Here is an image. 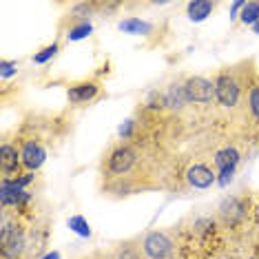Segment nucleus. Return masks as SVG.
I'll return each instance as SVG.
<instances>
[{
  "label": "nucleus",
  "instance_id": "nucleus-1",
  "mask_svg": "<svg viewBox=\"0 0 259 259\" xmlns=\"http://www.w3.org/2000/svg\"><path fill=\"white\" fill-rule=\"evenodd\" d=\"M149 178V166L142 151L131 142H117L102 155L100 180H102L104 195L120 199L142 193L153 186Z\"/></svg>",
  "mask_w": 259,
  "mask_h": 259
},
{
  "label": "nucleus",
  "instance_id": "nucleus-2",
  "mask_svg": "<svg viewBox=\"0 0 259 259\" xmlns=\"http://www.w3.org/2000/svg\"><path fill=\"white\" fill-rule=\"evenodd\" d=\"M257 75L259 73L255 71V62L252 60L233 64V67H224L213 80L215 104L228 115L244 113L246 96H248V89Z\"/></svg>",
  "mask_w": 259,
  "mask_h": 259
},
{
  "label": "nucleus",
  "instance_id": "nucleus-3",
  "mask_svg": "<svg viewBox=\"0 0 259 259\" xmlns=\"http://www.w3.org/2000/svg\"><path fill=\"white\" fill-rule=\"evenodd\" d=\"M0 257L3 259H36V252L31 248V235L22 222L3 213L0 224Z\"/></svg>",
  "mask_w": 259,
  "mask_h": 259
},
{
  "label": "nucleus",
  "instance_id": "nucleus-4",
  "mask_svg": "<svg viewBox=\"0 0 259 259\" xmlns=\"http://www.w3.org/2000/svg\"><path fill=\"white\" fill-rule=\"evenodd\" d=\"M138 248L144 259H173L175 241L164 231H149L138 239Z\"/></svg>",
  "mask_w": 259,
  "mask_h": 259
},
{
  "label": "nucleus",
  "instance_id": "nucleus-5",
  "mask_svg": "<svg viewBox=\"0 0 259 259\" xmlns=\"http://www.w3.org/2000/svg\"><path fill=\"white\" fill-rule=\"evenodd\" d=\"M188 104H210L215 102V82L202 75H191L182 82Z\"/></svg>",
  "mask_w": 259,
  "mask_h": 259
},
{
  "label": "nucleus",
  "instance_id": "nucleus-6",
  "mask_svg": "<svg viewBox=\"0 0 259 259\" xmlns=\"http://www.w3.org/2000/svg\"><path fill=\"white\" fill-rule=\"evenodd\" d=\"M102 96V84L98 80H80L67 87V100L73 107H84Z\"/></svg>",
  "mask_w": 259,
  "mask_h": 259
},
{
  "label": "nucleus",
  "instance_id": "nucleus-7",
  "mask_svg": "<svg viewBox=\"0 0 259 259\" xmlns=\"http://www.w3.org/2000/svg\"><path fill=\"white\" fill-rule=\"evenodd\" d=\"M47 160V149L38 138H25L20 142V162L27 173H33L45 164Z\"/></svg>",
  "mask_w": 259,
  "mask_h": 259
},
{
  "label": "nucleus",
  "instance_id": "nucleus-8",
  "mask_svg": "<svg viewBox=\"0 0 259 259\" xmlns=\"http://www.w3.org/2000/svg\"><path fill=\"white\" fill-rule=\"evenodd\" d=\"M239 151L237 149H233V146H226V149H222V151H217L215 153V168L220 170V178H217V182H220V186H226L228 182L233 180V175H235V168H237V164H239Z\"/></svg>",
  "mask_w": 259,
  "mask_h": 259
},
{
  "label": "nucleus",
  "instance_id": "nucleus-9",
  "mask_svg": "<svg viewBox=\"0 0 259 259\" xmlns=\"http://www.w3.org/2000/svg\"><path fill=\"white\" fill-rule=\"evenodd\" d=\"M22 168L20 162V149L11 142H3L0 146V173L5 180L18 178V170Z\"/></svg>",
  "mask_w": 259,
  "mask_h": 259
},
{
  "label": "nucleus",
  "instance_id": "nucleus-10",
  "mask_svg": "<svg viewBox=\"0 0 259 259\" xmlns=\"http://www.w3.org/2000/svg\"><path fill=\"white\" fill-rule=\"evenodd\" d=\"M184 178H186V184L191 188L206 191V188H210L215 184L217 175H215V170L210 166H206V164H193V166H188Z\"/></svg>",
  "mask_w": 259,
  "mask_h": 259
},
{
  "label": "nucleus",
  "instance_id": "nucleus-11",
  "mask_svg": "<svg viewBox=\"0 0 259 259\" xmlns=\"http://www.w3.org/2000/svg\"><path fill=\"white\" fill-rule=\"evenodd\" d=\"M246 122H248L250 133L259 138V75L252 80L248 96H246V109H244Z\"/></svg>",
  "mask_w": 259,
  "mask_h": 259
},
{
  "label": "nucleus",
  "instance_id": "nucleus-12",
  "mask_svg": "<svg viewBox=\"0 0 259 259\" xmlns=\"http://www.w3.org/2000/svg\"><path fill=\"white\" fill-rule=\"evenodd\" d=\"M244 210H246L244 204H241L237 197H226L220 204V208H217V215H220V220L226 224V226H235L237 222L244 220Z\"/></svg>",
  "mask_w": 259,
  "mask_h": 259
},
{
  "label": "nucleus",
  "instance_id": "nucleus-13",
  "mask_svg": "<svg viewBox=\"0 0 259 259\" xmlns=\"http://www.w3.org/2000/svg\"><path fill=\"white\" fill-rule=\"evenodd\" d=\"M215 7H217V5L208 3V0H193V3L186 5V16L193 22H202V20H206L210 14H213Z\"/></svg>",
  "mask_w": 259,
  "mask_h": 259
},
{
  "label": "nucleus",
  "instance_id": "nucleus-14",
  "mask_svg": "<svg viewBox=\"0 0 259 259\" xmlns=\"http://www.w3.org/2000/svg\"><path fill=\"white\" fill-rule=\"evenodd\" d=\"M117 27H120V31L131 33V36H149V33L153 31V25H151V22L138 18V16H131V18L120 20V25H117Z\"/></svg>",
  "mask_w": 259,
  "mask_h": 259
},
{
  "label": "nucleus",
  "instance_id": "nucleus-15",
  "mask_svg": "<svg viewBox=\"0 0 259 259\" xmlns=\"http://www.w3.org/2000/svg\"><path fill=\"white\" fill-rule=\"evenodd\" d=\"M93 31V25L91 20H69V27H67V40L69 42H78V40H84L89 38Z\"/></svg>",
  "mask_w": 259,
  "mask_h": 259
},
{
  "label": "nucleus",
  "instance_id": "nucleus-16",
  "mask_svg": "<svg viewBox=\"0 0 259 259\" xmlns=\"http://www.w3.org/2000/svg\"><path fill=\"white\" fill-rule=\"evenodd\" d=\"M58 51H60V42H51V45L42 47L40 51L33 54V64H47V62H51L58 56Z\"/></svg>",
  "mask_w": 259,
  "mask_h": 259
},
{
  "label": "nucleus",
  "instance_id": "nucleus-17",
  "mask_svg": "<svg viewBox=\"0 0 259 259\" xmlns=\"http://www.w3.org/2000/svg\"><path fill=\"white\" fill-rule=\"evenodd\" d=\"M239 20L244 22V25H252L255 27L257 22H259V3H246L244 5V9H241V14H239Z\"/></svg>",
  "mask_w": 259,
  "mask_h": 259
},
{
  "label": "nucleus",
  "instance_id": "nucleus-18",
  "mask_svg": "<svg viewBox=\"0 0 259 259\" xmlns=\"http://www.w3.org/2000/svg\"><path fill=\"white\" fill-rule=\"evenodd\" d=\"M67 224H69V228H71V231L82 235V237H91V226H89V222H87L84 217L73 215V217H69Z\"/></svg>",
  "mask_w": 259,
  "mask_h": 259
},
{
  "label": "nucleus",
  "instance_id": "nucleus-19",
  "mask_svg": "<svg viewBox=\"0 0 259 259\" xmlns=\"http://www.w3.org/2000/svg\"><path fill=\"white\" fill-rule=\"evenodd\" d=\"M16 73H18V62L16 60H3L0 62V78L3 80H7Z\"/></svg>",
  "mask_w": 259,
  "mask_h": 259
},
{
  "label": "nucleus",
  "instance_id": "nucleus-20",
  "mask_svg": "<svg viewBox=\"0 0 259 259\" xmlns=\"http://www.w3.org/2000/svg\"><path fill=\"white\" fill-rule=\"evenodd\" d=\"M33 180H36V175H33V173H22V175H18V178H14L16 184L22 186V188H27V186L31 184Z\"/></svg>",
  "mask_w": 259,
  "mask_h": 259
},
{
  "label": "nucleus",
  "instance_id": "nucleus-21",
  "mask_svg": "<svg viewBox=\"0 0 259 259\" xmlns=\"http://www.w3.org/2000/svg\"><path fill=\"white\" fill-rule=\"evenodd\" d=\"M246 3H233L231 5V18H237V16L241 14V9H244Z\"/></svg>",
  "mask_w": 259,
  "mask_h": 259
},
{
  "label": "nucleus",
  "instance_id": "nucleus-22",
  "mask_svg": "<svg viewBox=\"0 0 259 259\" xmlns=\"http://www.w3.org/2000/svg\"><path fill=\"white\" fill-rule=\"evenodd\" d=\"M45 259H60V255H58V252H49Z\"/></svg>",
  "mask_w": 259,
  "mask_h": 259
},
{
  "label": "nucleus",
  "instance_id": "nucleus-23",
  "mask_svg": "<svg viewBox=\"0 0 259 259\" xmlns=\"http://www.w3.org/2000/svg\"><path fill=\"white\" fill-rule=\"evenodd\" d=\"M252 31H255V33H259V22H257L255 27H252Z\"/></svg>",
  "mask_w": 259,
  "mask_h": 259
}]
</instances>
